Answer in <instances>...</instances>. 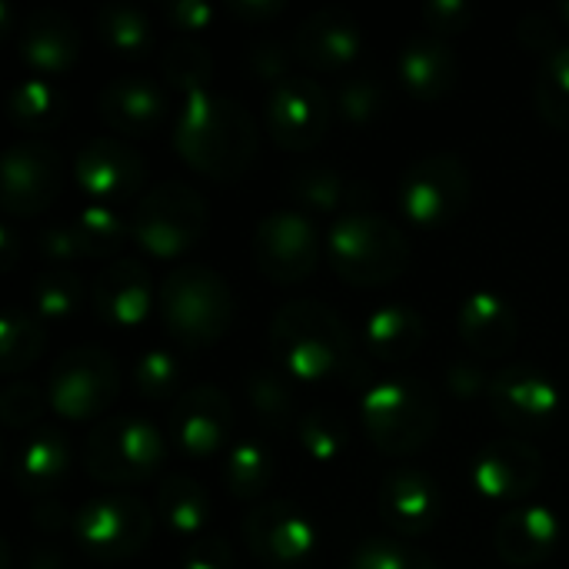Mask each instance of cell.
Returning a JSON list of instances; mask_svg holds the SVG:
<instances>
[{
    "label": "cell",
    "instance_id": "obj_19",
    "mask_svg": "<svg viewBox=\"0 0 569 569\" xmlns=\"http://www.w3.org/2000/svg\"><path fill=\"white\" fill-rule=\"evenodd\" d=\"M380 520L403 537H427L443 517V490L427 470H390L377 493Z\"/></svg>",
    "mask_w": 569,
    "mask_h": 569
},
{
    "label": "cell",
    "instance_id": "obj_34",
    "mask_svg": "<svg viewBox=\"0 0 569 569\" xmlns=\"http://www.w3.org/2000/svg\"><path fill=\"white\" fill-rule=\"evenodd\" d=\"M247 403L257 417V423L270 433H287L300 427V413H297V400L290 393V387L273 373V370H250L247 373Z\"/></svg>",
    "mask_w": 569,
    "mask_h": 569
},
{
    "label": "cell",
    "instance_id": "obj_10",
    "mask_svg": "<svg viewBox=\"0 0 569 569\" xmlns=\"http://www.w3.org/2000/svg\"><path fill=\"white\" fill-rule=\"evenodd\" d=\"M120 393V367L117 360L97 347H70L53 360L50 380H47V400L53 413L63 420H93L107 413V407Z\"/></svg>",
    "mask_w": 569,
    "mask_h": 569
},
{
    "label": "cell",
    "instance_id": "obj_28",
    "mask_svg": "<svg viewBox=\"0 0 569 569\" xmlns=\"http://www.w3.org/2000/svg\"><path fill=\"white\" fill-rule=\"evenodd\" d=\"M287 190L307 217H343L350 210H363L360 197H367L363 187H353V180L333 167L303 163L287 177Z\"/></svg>",
    "mask_w": 569,
    "mask_h": 569
},
{
    "label": "cell",
    "instance_id": "obj_56",
    "mask_svg": "<svg viewBox=\"0 0 569 569\" xmlns=\"http://www.w3.org/2000/svg\"><path fill=\"white\" fill-rule=\"evenodd\" d=\"M0 569H10V540H0Z\"/></svg>",
    "mask_w": 569,
    "mask_h": 569
},
{
    "label": "cell",
    "instance_id": "obj_8",
    "mask_svg": "<svg viewBox=\"0 0 569 569\" xmlns=\"http://www.w3.org/2000/svg\"><path fill=\"white\" fill-rule=\"evenodd\" d=\"M473 197V177L457 153L417 157L397 183V207L417 227L453 223Z\"/></svg>",
    "mask_w": 569,
    "mask_h": 569
},
{
    "label": "cell",
    "instance_id": "obj_57",
    "mask_svg": "<svg viewBox=\"0 0 569 569\" xmlns=\"http://www.w3.org/2000/svg\"><path fill=\"white\" fill-rule=\"evenodd\" d=\"M553 13H557V20H560V23H567V27H569V0H567V3H560V7H557Z\"/></svg>",
    "mask_w": 569,
    "mask_h": 569
},
{
    "label": "cell",
    "instance_id": "obj_29",
    "mask_svg": "<svg viewBox=\"0 0 569 569\" xmlns=\"http://www.w3.org/2000/svg\"><path fill=\"white\" fill-rule=\"evenodd\" d=\"M367 350L383 363H403L427 343V320L407 303H383L367 317Z\"/></svg>",
    "mask_w": 569,
    "mask_h": 569
},
{
    "label": "cell",
    "instance_id": "obj_21",
    "mask_svg": "<svg viewBox=\"0 0 569 569\" xmlns=\"http://www.w3.org/2000/svg\"><path fill=\"white\" fill-rule=\"evenodd\" d=\"M563 537V520L547 503L510 507L493 530V550L510 567H537L553 557Z\"/></svg>",
    "mask_w": 569,
    "mask_h": 569
},
{
    "label": "cell",
    "instance_id": "obj_51",
    "mask_svg": "<svg viewBox=\"0 0 569 569\" xmlns=\"http://www.w3.org/2000/svg\"><path fill=\"white\" fill-rule=\"evenodd\" d=\"M213 3L207 0H167L163 3V17L173 30H187V33H200L210 27L213 20Z\"/></svg>",
    "mask_w": 569,
    "mask_h": 569
},
{
    "label": "cell",
    "instance_id": "obj_54",
    "mask_svg": "<svg viewBox=\"0 0 569 569\" xmlns=\"http://www.w3.org/2000/svg\"><path fill=\"white\" fill-rule=\"evenodd\" d=\"M17 250H20V237L13 233L10 223L0 227V270L10 273L17 267Z\"/></svg>",
    "mask_w": 569,
    "mask_h": 569
},
{
    "label": "cell",
    "instance_id": "obj_20",
    "mask_svg": "<svg viewBox=\"0 0 569 569\" xmlns=\"http://www.w3.org/2000/svg\"><path fill=\"white\" fill-rule=\"evenodd\" d=\"M293 60L310 70L333 73L350 67L363 50V27L347 7H320L300 20L293 33Z\"/></svg>",
    "mask_w": 569,
    "mask_h": 569
},
{
    "label": "cell",
    "instance_id": "obj_1",
    "mask_svg": "<svg viewBox=\"0 0 569 569\" xmlns=\"http://www.w3.org/2000/svg\"><path fill=\"white\" fill-rule=\"evenodd\" d=\"M260 133L247 107L220 90L190 93L173 120V150L210 180H240L257 157Z\"/></svg>",
    "mask_w": 569,
    "mask_h": 569
},
{
    "label": "cell",
    "instance_id": "obj_31",
    "mask_svg": "<svg viewBox=\"0 0 569 569\" xmlns=\"http://www.w3.org/2000/svg\"><path fill=\"white\" fill-rule=\"evenodd\" d=\"M67 110V93L47 77H27L7 97V117L23 133H50L63 123Z\"/></svg>",
    "mask_w": 569,
    "mask_h": 569
},
{
    "label": "cell",
    "instance_id": "obj_27",
    "mask_svg": "<svg viewBox=\"0 0 569 569\" xmlns=\"http://www.w3.org/2000/svg\"><path fill=\"white\" fill-rule=\"evenodd\" d=\"M70 473V443L53 427H37L13 453V480L23 493L47 497Z\"/></svg>",
    "mask_w": 569,
    "mask_h": 569
},
{
    "label": "cell",
    "instance_id": "obj_16",
    "mask_svg": "<svg viewBox=\"0 0 569 569\" xmlns=\"http://www.w3.org/2000/svg\"><path fill=\"white\" fill-rule=\"evenodd\" d=\"M473 490L490 503H523L543 483V457L517 437L490 440L470 467Z\"/></svg>",
    "mask_w": 569,
    "mask_h": 569
},
{
    "label": "cell",
    "instance_id": "obj_13",
    "mask_svg": "<svg viewBox=\"0 0 569 569\" xmlns=\"http://www.w3.org/2000/svg\"><path fill=\"white\" fill-rule=\"evenodd\" d=\"M240 533H243L247 550L270 569L307 567L320 547L317 520L303 507L287 503V500L250 507L243 513Z\"/></svg>",
    "mask_w": 569,
    "mask_h": 569
},
{
    "label": "cell",
    "instance_id": "obj_11",
    "mask_svg": "<svg viewBox=\"0 0 569 569\" xmlns=\"http://www.w3.org/2000/svg\"><path fill=\"white\" fill-rule=\"evenodd\" d=\"M327 240H320V227L297 207H280L267 213L253 227V263L273 283H300L307 280L323 253Z\"/></svg>",
    "mask_w": 569,
    "mask_h": 569
},
{
    "label": "cell",
    "instance_id": "obj_3",
    "mask_svg": "<svg viewBox=\"0 0 569 569\" xmlns=\"http://www.w3.org/2000/svg\"><path fill=\"white\" fill-rule=\"evenodd\" d=\"M157 307L167 333L187 350L213 347L237 317V300L230 283L207 263L173 267L160 280Z\"/></svg>",
    "mask_w": 569,
    "mask_h": 569
},
{
    "label": "cell",
    "instance_id": "obj_41",
    "mask_svg": "<svg viewBox=\"0 0 569 569\" xmlns=\"http://www.w3.org/2000/svg\"><path fill=\"white\" fill-rule=\"evenodd\" d=\"M297 440H300V447L307 450L310 460H317V463H333V460H340V457L347 453V447H350V427H347V420H343L340 413L317 407V410H307V413L300 417Z\"/></svg>",
    "mask_w": 569,
    "mask_h": 569
},
{
    "label": "cell",
    "instance_id": "obj_45",
    "mask_svg": "<svg viewBox=\"0 0 569 569\" xmlns=\"http://www.w3.org/2000/svg\"><path fill=\"white\" fill-rule=\"evenodd\" d=\"M290 53L293 50H287L277 40H257V43H250L247 63H250L253 77L260 83H267V90H270V87H277L280 80L290 77Z\"/></svg>",
    "mask_w": 569,
    "mask_h": 569
},
{
    "label": "cell",
    "instance_id": "obj_47",
    "mask_svg": "<svg viewBox=\"0 0 569 569\" xmlns=\"http://www.w3.org/2000/svg\"><path fill=\"white\" fill-rule=\"evenodd\" d=\"M557 13H523L517 23V40L530 53H553L560 47V30H557Z\"/></svg>",
    "mask_w": 569,
    "mask_h": 569
},
{
    "label": "cell",
    "instance_id": "obj_32",
    "mask_svg": "<svg viewBox=\"0 0 569 569\" xmlns=\"http://www.w3.org/2000/svg\"><path fill=\"white\" fill-rule=\"evenodd\" d=\"M273 480V457L263 440L243 437L227 447L223 457V487L237 500H257Z\"/></svg>",
    "mask_w": 569,
    "mask_h": 569
},
{
    "label": "cell",
    "instance_id": "obj_33",
    "mask_svg": "<svg viewBox=\"0 0 569 569\" xmlns=\"http://www.w3.org/2000/svg\"><path fill=\"white\" fill-rule=\"evenodd\" d=\"M93 27L97 37L120 57H147L153 47V27L147 20V13L133 3H103L93 13Z\"/></svg>",
    "mask_w": 569,
    "mask_h": 569
},
{
    "label": "cell",
    "instance_id": "obj_37",
    "mask_svg": "<svg viewBox=\"0 0 569 569\" xmlns=\"http://www.w3.org/2000/svg\"><path fill=\"white\" fill-rule=\"evenodd\" d=\"M47 347L43 323L27 313V307H13L0 317V363L7 373H23L40 360Z\"/></svg>",
    "mask_w": 569,
    "mask_h": 569
},
{
    "label": "cell",
    "instance_id": "obj_2",
    "mask_svg": "<svg viewBox=\"0 0 569 569\" xmlns=\"http://www.w3.org/2000/svg\"><path fill=\"white\" fill-rule=\"evenodd\" d=\"M277 363L303 383H323L357 370V350L343 317L313 297L287 300L270 323Z\"/></svg>",
    "mask_w": 569,
    "mask_h": 569
},
{
    "label": "cell",
    "instance_id": "obj_36",
    "mask_svg": "<svg viewBox=\"0 0 569 569\" xmlns=\"http://www.w3.org/2000/svg\"><path fill=\"white\" fill-rule=\"evenodd\" d=\"M160 73H163L167 87L190 97V93L210 90V80L217 73V60L197 40H173L160 53Z\"/></svg>",
    "mask_w": 569,
    "mask_h": 569
},
{
    "label": "cell",
    "instance_id": "obj_30",
    "mask_svg": "<svg viewBox=\"0 0 569 569\" xmlns=\"http://www.w3.org/2000/svg\"><path fill=\"white\" fill-rule=\"evenodd\" d=\"M157 517L173 537L200 540L213 523V503L203 483L183 473H170L157 487Z\"/></svg>",
    "mask_w": 569,
    "mask_h": 569
},
{
    "label": "cell",
    "instance_id": "obj_46",
    "mask_svg": "<svg viewBox=\"0 0 569 569\" xmlns=\"http://www.w3.org/2000/svg\"><path fill=\"white\" fill-rule=\"evenodd\" d=\"M423 20H427V30L440 40L447 37H457L470 27L473 20V7L467 0H427L423 3Z\"/></svg>",
    "mask_w": 569,
    "mask_h": 569
},
{
    "label": "cell",
    "instance_id": "obj_15",
    "mask_svg": "<svg viewBox=\"0 0 569 569\" xmlns=\"http://www.w3.org/2000/svg\"><path fill=\"white\" fill-rule=\"evenodd\" d=\"M63 183L60 150L40 137L17 140L0 160V197L10 217H37L57 197Z\"/></svg>",
    "mask_w": 569,
    "mask_h": 569
},
{
    "label": "cell",
    "instance_id": "obj_9",
    "mask_svg": "<svg viewBox=\"0 0 569 569\" xmlns=\"http://www.w3.org/2000/svg\"><path fill=\"white\" fill-rule=\"evenodd\" d=\"M157 527V513L137 497H97L73 513L77 547L97 563H123L137 557Z\"/></svg>",
    "mask_w": 569,
    "mask_h": 569
},
{
    "label": "cell",
    "instance_id": "obj_53",
    "mask_svg": "<svg viewBox=\"0 0 569 569\" xmlns=\"http://www.w3.org/2000/svg\"><path fill=\"white\" fill-rule=\"evenodd\" d=\"M227 10L247 23H263L287 10V0H227Z\"/></svg>",
    "mask_w": 569,
    "mask_h": 569
},
{
    "label": "cell",
    "instance_id": "obj_7",
    "mask_svg": "<svg viewBox=\"0 0 569 569\" xmlns=\"http://www.w3.org/2000/svg\"><path fill=\"white\" fill-rule=\"evenodd\" d=\"M207 223H210L207 200L180 180H163L147 193H140L130 217V237L150 257L177 260L200 243Z\"/></svg>",
    "mask_w": 569,
    "mask_h": 569
},
{
    "label": "cell",
    "instance_id": "obj_35",
    "mask_svg": "<svg viewBox=\"0 0 569 569\" xmlns=\"http://www.w3.org/2000/svg\"><path fill=\"white\" fill-rule=\"evenodd\" d=\"M83 293H87L83 277L73 267H47L43 273H37V280L30 287L33 317L50 320V323H63L80 310Z\"/></svg>",
    "mask_w": 569,
    "mask_h": 569
},
{
    "label": "cell",
    "instance_id": "obj_5",
    "mask_svg": "<svg viewBox=\"0 0 569 569\" xmlns=\"http://www.w3.org/2000/svg\"><path fill=\"white\" fill-rule=\"evenodd\" d=\"M360 420L380 453L410 457L433 440L440 427V403L417 377H383L363 390Z\"/></svg>",
    "mask_w": 569,
    "mask_h": 569
},
{
    "label": "cell",
    "instance_id": "obj_52",
    "mask_svg": "<svg viewBox=\"0 0 569 569\" xmlns=\"http://www.w3.org/2000/svg\"><path fill=\"white\" fill-rule=\"evenodd\" d=\"M30 520L40 533H63L67 527H73V517L60 500H37L30 507Z\"/></svg>",
    "mask_w": 569,
    "mask_h": 569
},
{
    "label": "cell",
    "instance_id": "obj_14",
    "mask_svg": "<svg viewBox=\"0 0 569 569\" xmlns=\"http://www.w3.org/2000/svg\"><path fill=\"white\" fill-rule=\"evenodd\" d=\"M487 403L493 417L510 430L533 433L553 427L563 410V390L547 370L530 363H510L490 377Z\"/></svg>",
    "mask_w": 569,
    "mask_h": 569
},
{
    "label": "cell",
    "instance_id": "obj_42",
    "mask_svg": "<svg viewBox=\"0 0 569 569\" xmlns=\"http://www.w3.org/2000/svg\"><path fill=\"white\" fill-rule=\"evenodd\" d=\"M387 107V90L377 77L370 73H353L347 77L337 93H333V110L340 120L353 123V127H370Z\"/></svg>",
    "mask_w": 569,
    "mask_h": 569
},
{
    "label": "cell",
    "instance_id": "obj_17",
    "mask_svg": "<svg viewBox=\"0 0 569 569\" xmlns=\"http://www.w3.org/2000/svg\"><path fill=\"white\" fill-rule=\"evenodd\" d=\"M73 180L93 203L130 200L147 180L143 157L117 137H90L73 157Z\"/></svg>",
    "mask_w": 569,
    "mask_h": 569
},
{
    "label": "cell",
    "instance_id": "obj_55",
    "mask_svg": "<svg viewBox=\"0 0 569 569\" xmlns=\"http://www.w3.org/2000/svg\"><path fill=\"white\" fill-rule=\"evenodd\" d=\"M23 569H67V560H63V553L53 550V547H33V550L27 553V567Z\"/></svg>",
    "mask_w": 569,
    "mask_h": 569
},
{
    "label": "cell",
    "instance_id": "obj_26",
    "mask_svg": "<svg viewBox=\"0 0 569 569\" xmlns=\"http://www.w3.org/2000/svg\"><path fill=\"white\" fill-rule=\"evenodd\" d=\"M397 73L413 100L437 103L453 93L460 63L447 40H440L433 33H420L403 43V50L397 57Z\"/></svg>",
    "mask_w": 569,
    "mask_h": 569
},
{
    "label": "cell",
    "instance_id": "obj_49",
    "mask_svg": "<svg viewBox=\"0 0 569 569\" xmlns=\"http://www.w3.org/2000/svg\"><path fill=\"white\" fill-rule=\"evenodd\" d=\"M37 250H40V257L47 260V263H53V267H67V263H73L77 257H83V250H80V243H77V233H73V227L67 223V227H43L40 233H37Z\"/></svg>",
    "mask_w": 569,
    "mask_h": 569
},
{
    "label": "cell",
    "instance_id": "obj_23",
    "mask_svg": "<svg viewBox=\"0 0 569 569\" xmlns=\"http://www.w3.org/2000/svg\"><path fill=\"white\" fill-rule=\"evenodd\" d=\"M97 107L110 130L127 137H150L170 110V93L143 73H123L100 90Z\"/></svg>",
    "mask_w": 569,
    "mask_h": 569
},
{
    "label": "cell",
    "instance_id": "obj_38",
    "mask_svg": "<svg viewBox=\"0 0 569 569\" xmlns=\"http://www.w3.org/2000/svg\"><path fill=\"white\" fill-rule=\"evenodd\" d=\"M73 233H77V243L83 250V257H93V260H103V257H113L123 250L127 237H130V220H123L113 207L107 203H90L83 207L77 217H73Z\"/></svg>",
    "mask_w": 569,
    "mask_h": 569
},
{
    "label": "cell",
    "instance_id": "obj_22",
    "mask_svg": "<svg viewBox=\"0 0 569 569\" xmlns=\"http://www.w3.org/2000/svg\"><path fill=\"white\" fill-rule=\"evenodd\" d=\"M90 297H93V310L103 323L137 327L150 317V310L157 303L150 267L143 260L120 257L97 273Z\"/></svg>",
    "mask_w": 569,
    "mask_h": 569
},
{
    "label": "cell",
    "instance_id": "obj_18",
    "mask_svg": "<svg viewBox=\"0 0 569 569\" xmlns=\"http://www.w3.org/2000/svg\"><path fill=\"white\" fill-rule=\"evenodd\" d=\"M170 433L173 443L193 460H207L220 453L233 433L230 397L213 383L187 387L170 407Z\"/></svg>",
    "mask_w": 569,
    "mask_h": 569
},
{
    "label": "cell",
    "instance_id": "obj_24",
    "mask_svg": "<svg viewBox=\"0 0 569 569\" xmlns=\"http://www.w3.org/2000/svg\"><path fill=\"white\" fill-rule=\"evenodd\" d=\"M457 330L480 360H500L520 340V317L497 290H473L457 307Z\"/></svg>",
    "mask_w": 569,
    "mask_h": 569
},
{
    "label": "cell",
    "instance_id": "obj_4",
    "mask_svg": "<svg viewBox=\"0 0 569 569\" xmlns=\"http://www.w3.org/2000/svg\"><path fill=\"white\" fill-rule=\"evenodd\" d=\"M327 260L333 273L353 287H387L407 273L410 240L393 220L363 207L330 223Z\"/></svg>",
    "mask_w": 569,
    "mask_h": 569
},
{
    "label": "cell",
    "instance_id": "obj_39",
    "mask_svg": "<svg viewBox=\"0 0 569 569\" xmlns=\"http://www.w3.org/2000/svg\"><path fill=\"white\" fill-rule=\"evenodd\" d=\"M537 113L553 127L569 133V43H560L553 53L543 57L537 80H533Z\"/></svg>",
    "mask_w": 569,
    "mask_h": 569
},
{
    "label": "cell",
    "instance_id": "obj_48",
    "mask_svg": "<svg viewBox=\"0 0 569 569\" xmlns=\"http://www.w3.org/2000/svg\"><path fill=\"white\" fill-rule=\"evenodd\" d=\"M180 569H233V547L230 540L207 533L187 547Z\"/></svg>",
    "mask_w": 569,
    "mask_h": 569
},
{
    "label": "cell",
    "instance_id": "obj_43",
    "mask_svg": "<svg viewBox=\"0 0 569 569\" xmlns=\"http://www.w3.org/2000/svg\"><path fill=\"white\" fill-rule=\"evenodd\" d=\"M347 569H437V563L400 537H373L353 550Z\"/></svg>",
    "mask_w": 569,
    "mask_h": 569
},
{
    "label": "cell",
    "instance_id": "obj_6",
    "mask_svg": "<svg viewBox=\"0 0 569 569\" xmlns=\"http://www.w3.org/2000/svg\"><path fill=\"white\" fill-rule=\"evenodd\" d=\"M167 460L163 433L143 417H107L83 443V467L103 487L147 483Z\"/></svg>",
    "mask_w": 569,
    "mask_h": 569
},
{
    "label": "cell",
    "instance_id": "obj_40",
    "mask_svg": "<svg viewBox=\"0 0 569 569\" xmlns=\"http://www.w3.org/2000/svg\"><path fill=\"white\" fill-rule=\"evenodd\" d=\"M133 390L150 400H177L187 387H183V360L180 353L167 350V347H150L137 357L133 363Z\"/></svg>",
    "mask_w": 569,
    "mask_h": 569
},
{
    "label": "cell",
    "instance_id": "obj_12",
    "mask_svg": "<svg viewBox=\"0 0 569 569\" xmlns=\"http://www.w3.org/2000/svg\"><path fill=\"white\" fill-rule=\"evenodd\" d=\"M333 113V97L323 90L320 80L307 73H290L287 80L270 87L263 100L267 133L280 150L290 153H307L320 147Z\"/></svg>",
    "mask_w": 569,
    "mask_h": 569
},
{
    "label": "cell",
    "instance_id": "obj_44",
    "mask_svg": "<svg viewBox=\"0 0 569 569\" xmlns=\"http://www.w3.org/2000/svg\"><path fill=\"white\" fill-rule=\"evenodd\" d=\"M47 407H50L47 393H40L30 380H13L0 393V420L7 430H30L33 423H40Z\"/></svg>",
    "mask_w": 569,
    "mask_h": 569
},
{
    "label": "cell",
    "instance_id": "obj_25",
    "mask_svg": "<svg viewBox=\"0 0 569 569\" xmlns=\"http://www.w3.org/2000/svg\"><path fill=\"white\" fill-rule=\"evenodd\" d=\"M80 47L83 40L77 23L53 7L30 10L17 30V53L37 70V77L70 70L80 60Z\"/></svg>",
    "mask_w": 569,
    "mask_h": 569
},
{
    "label": "cell",
    "instance_id": "obj_50",
    "mask_svg": "<svg viewBox=\"0 0 569 569\" xmlns=\"http://www.w3.org/2000/svg\"><path fill=\"white\" fill-rule=\"evenodd\" d=\"M447 390H450L457 400L470 403V400H477L480 393L490 390V377H487V370H483L480 363H473V360H453V363L447 367Z\"/></svg>",
    "mask_w": 569,
    "mask_h": 569
}]
</instances>
